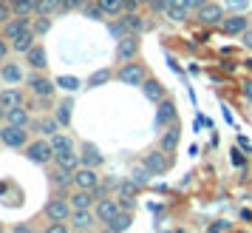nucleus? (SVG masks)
Returning a JSON list of instances; mask_svg holds the SVG:
<instances>
[{
    "label": "nucleus",
    "instance_id": "21",
    "mask_svg": "<svg viewBox=\"0 0 252 233\" xmlns=\"http://www.w3.org/2000/svg\"><path fill=\"white\" fill-rule=\"evenodd\" d=\"M71 185H74V171H71V168H60L57 165V168L51 171V188L60 191V194H65Z\"/></svg>",
    "mask_w": 252,
    "mask_h": 233
},
{
    "label": "nucleus",
    "instance_id": "50",
    "mask_svg": "<svg viewBox=\"0 0 252 233\" xmlns=\"http://www.w3.org/2000/svg\"><path fill=\"white\" fill-rule=\"evenodd\" d=\"M244 97H247V100L252 103V80H247V82H244Z\"/></svg>",
    "mask_w": 252,
    "mask_h": 233
},
{
    "label": "nucleus",
    "instance_id": "2",
    "mask_svg": "<svg viewBox=\"0 0 252 233\" xmlns=\"http://www.w3.org/2000/svg\"><path fill=\"white\" fill-rule=\"evenodd\" d=\"M71 213H74V205H71L68 194H60V191H54V196L48 199L46 208H43L46 222H68Z\"/></svg>",
    "mask_w": 252,
    "mask_h": 233
},
{
    "label": "nucleus",
    "instance_id": "51",
    "mask_svg": "<svg viewBox=\"0 0 252 233\" xmlns=\"http://www.w3.org/2000/svg\"><path fill=\"white\" fill-rule=\"evenodd\" d=\"M99 233H116V231H111V228H108V225H105V228H102V231H99Z\"/></svg>",
    "mask_w": 252,
    "mask_h": 233
},
{
    "label": "nucleus",
    "instance_id": "3",
    "mask_svg": "<svg viewBox=\"0 0 252 233\" xmlns=\"http://www.w3.org/2000/svg\"><path fill=\"white\" fill-rule=\"evenodd\" d=\"M23 156L34 165H51L54 162V145H51L48 137H37L23 148Z\"/></svg>",
    "mask_w": 252,
    "mask_h": 233
},
{
    "label": "nucleus",
    "instance_id": "14",
    "mask_svg": "<svg viewBox=\"0 0 252 233\" xmlns=\"http://www.w3.org/2000/svg\"><path fill=\"white\" fill-rule=\"evenodd\" d=\"M94 210H96V219L102 222V225H108V222H111V219L116 216V213L122 210V205H119V199L105 196V199H99V202L94 205Z\"/></svg>",
    "mask_w": 252,
    "mask_h": 233
},
{
    "label": "nucleus",
    "instance_id": "45",
    "mask_svg": "<svg viewBox=\"0 0 252 233\" xmlns=\"http://www.w3.org/2000/svg\"><path fill=\"white\" fill-rule=\"evenodd\" d=\"M12 233H37L32 225H26V222H20V225H14L12 228Z\"/></svg>",
    "mask_w": 252,
    "mask_h": 233
},
{
    "label": "nucleus",
    "instance_id": "23",
    "mask_svg": "<svg viewBox=\"0 0 252 233\" xmlns=\"http://www.w3.org/2000/svg\"><path fill=\"white\" fill-rule=\"evenodd\" d=\"M159 148L167 151V154H173L176 148H179V119L164 128V134H161V140H159Z\"/></svg>",
    "mask_w": 252,
    "mask_h": 233
},
{
    "label": "nucleus",
    "instance_id": "16",
    "mask_svg": "<svg viewBox=\"0 0 252 233\" xmlns=\"http://www.w3.org/2000/svg\"><path fill=\"white\" fill-rule=\"evenodd\" d=\"M23 60H26V66H29L32 71H46L48 54H46V48H43V43H34V46L23 54Z\"/></svg>",
    "mask_w": 252,
    "mask_h": 233
},
{
    "label": "nucleus",
    "instance_id": "29",
    "mask_svg": "<svg viewBox=\"0 0 252 233\" xmlns=\"http://www.w3.org/2000/svg\"><path fill=\"white\" fill-rule=\"evenodd\" d=\"M71 111H74V100H60L57 103V108H54V116H57L60 119V125H63V128H68L71 125Z\"/></svg>",
    "mask_w": 252,
    "mask_h": 233
},
{
    "label": "nucleus",
    "instance_id": "44",
    "mask_svg": "<svg viewBox=\"0 0 252 233\" xmlns=\"http://www.w3.org/2000/svg\"><path fill=\"white\" fill-rule=\"evenodd\" d=\"M148 174H150L148 168H145V171H133V182H136L139 188H142V185H148Z\"/></svg>",
    "mask_w": 252,
    "mask_h": 233
},
{
    "label": "nucleus",
    "instance_id": "19",
    "mask_svg": "<svg viewBox=\"0 0 252 233\" xmlns=\"http://www.w3.org/2000/svg\"><path fill=\"white\" fill-rule=\"evenodd\" d=\"M142 94L148 97L150 103H161L164 97H167V88H164V82L156 80V77H148V80L142 82Z\"/></svg>",
    "mask_w": 252,
    "mask_h": 233
},
{
    "label": "nucleus",
    "instance_id": "20",
    "mask_svg": "<svg viewBox=\"0 0 252 233\" xmlns=\"http://www.w3.org/2000/svg\"><path fill=\"white\" fill-rule=\"evenodd\" d=\"M80 162L88 165V168H102V165H105V156L99 154V148H96V145H91V142H82V148H80Z\"/></svg>",
    "mask_w": 252,
    "mask_h": 233
},
{
    "label": "nucleus",
    "instance_id": "25",
    "mask_svg": "<svg viewBox=\"0 0 252 233\" xmlns=\"http://www.w3.org/2000/svg\"><path fill=\"white\" fill-rule=\"evenodd\" d=\"M37 40H40V37H37L34 32H32V29H26L23 35H17V37L12 40V51H14V54H26V51L34 46Z\"/></svg>",
    "mask_w": 252,
    "mask_h": 233
},
{
    "label": "nucleus",
    "instance_id": "32",
    "mask_svg": "<svg viewBox=\"0 0 252 233\" xmlns=\"http://www.w3.org/2000/svg\"><path fill=\"white\" fill-rule=\"evenodd\" d=\"M111 77H116V71L111 69H99V71H94L91 77H88V88H99V85H105V82H111Z\"/></svg>",
    "mask_w": 252,
    "mask_h": 233
},
{
    "label": "nucleus",
    "instance_id": "41",
    "mask_svg": "<svg viewBox=\"0 0 252 233\" xmlns=\"http://www.w3.org/2000/svg\"><path fill=\"white\" fill-rule=\"evenodd\" d=\"M88 0H63V9H60V14H68V12H77V9H82Z\"/></svg>",
    "mask_w": 252,
    "mask_h": 233
},
{
    "label": "nucleus",
    "instance_id": "15",
    "mask_svg": "<svg viewBox=\"0 0 252 233\" xmlns=\"http://www.w3.org/2000/svg\"><path fill=\"white\" fill-rule=\"evenodd\" d=\"M195 14H198V20L204 26H221V20H224V6L221 3H204Z\"/></svg>",
    "mask_w": 252,
    "mask_h": 233
},
{
    "label": "nucleus",
    "instance_id": "37",
    "mask_svg": "<svg viewBox=\"0 0 252 233\" xmlns=\"http://www.w3.org/2000/svg\"><path fill=\"white\" fill-rule=\"evenodd\" d=\"M48 29H51V20H48V17H40V14H37V20L32 23V32H34L37 37H43V35L48 32Z\"/></svg>",
    "mask_w": 252,
    "mask_h": 233
},
{
    "label": "nucleus",
    "instance_id": "42",
    "mask_svg": "<svg viewBox=\"0 0 252 233\" xmlns=\"http://www.w3.org/2000/svg\"><path fill=\"white\" fill-rule=\"evenodd\" d=\"M14 17V12H12V6L9 3H0V26H6L9 20Z\"/></svg>",
    "mask_w": 252,
    "mask_h": 233
},
{
    "label": "nucleus",
    "instance_id": "53",
    "mask_svg": "<svg viewBox=\"0 0 252 233\" xmlns=\"http://www.w3.org/2000/svg\"><path fill=\"white\" fill-rule=\"evenodd\" d=\"M139 3H150V0H139Z\"/></svg>",
    "mask_w": 252,
    "mask_h": 233
},
{
    "label": "nucleus",
    "instance_id": "33",
    "mask_svg": "<svg viewBox=\"0 0 252 233\" xmlns=\"http://www.w3.org/2000/svg\"><path fill=\"white\" fill-rule=\"evenodd\" d=\"M63 9V0H37V12L40 17H51V14H57Z\"/></svg>",
    "mask_w": 252,
    "mask_h": 233
},
{
    "label": "nucleus",
    "instance_id": "43",
    "mask_svg": "<svg viewBox=\"0 0 252 233\" xmlns=\"http://www.w3.org/2000/svg\"><path fill=\"white\" fill-rule=\"evenodd\" d=\"M9 51H12V43H9L6 37L0 35V63H6V57H9Z\"/></svg>",
    "mask_w": 252,
    "mask_h": 233
},
{
    "label": "nucleus",
    "instance_id": "11",
    "mask_svg": "<svg viewBox=\"0 0 252 233\" xmlns=\"http://www.w3.org/2000/svg\"><path fill=\"white\" fill-rule=\"evenodd\" d=\"M32 134H37V137H54V134H60V119L57 116H40V119H32Z\"/></svg>",
    "mask_w": 252,
    "mask_h": 233
},
{
    "label": "nucleus",
    "instance_id": "48",
    "mask_svg": "<svg viewBox=\"0 0 252 233\" xmlns=\"http://www.w3.org/2000/svg\"><path fill=\"white\" fill-rule=\"evenodd\" d=\"M204 3H210V0H187V6H190V12H198Z\"/></svg>",
    "mask_w": 252,
    "mask_h": 233
},
{
    "label": "nucleus",
    "instance_id": "24",
    "mask_svg": "<svg viewBox=\"0 0 252 233\" xmlns=\"http://www.w3.org/2000/svg\"><path fill=\"white\" fill-rule=\"evenodd\" d=\"M139 194V185L133 182V179H127V182H119V205L122 208H133V199H136Z\"/></svg>",
    "mask_w": 252,
    "mask_h": 233
},
{
    "label": "nucleus",
    "instance_id": "12",
    "mask_svg": "<svg viewBox=\"0 0 252 233\" xmlns=\"http://www.w3.org/2000/svg\"><path fill=\"white\" fill-rule=\"evenodd\" d=\"M26 77H29V74L23 71L20 63H9V60H6V63L0 66V80L6 82V85H20V82H26Z\"/></svg>",
    "mask_w": 252,
    "mask_h": 233
},
{
    "label": "nucleus",
    "instance_id": "35",
    "mask_svg": "<svg viewBox=\"0 0 252 233\" xmlns=\"http://www.w3.org/2000/svg\"><path fill=\"white\" fill-rule=\"evenodd\" d=\"M108 35L114 37V40H122L125 35H130V29L125 26V20H122V17H116V20H111V23H108Z\"/></svg>",
    "mask_w": 252,
    "mask_h": 233
},
{
    "label": "nucleus",
    "instance_id": "39",
    "mask_svg": "<svg viewBox=\"0 0 252 233\" xmlns=\"http://www.w3.org/2000/svg\"><path fill=\"white\" fill-rule=\"evenodd\" d=\"M82 14H85V17H91V20L105 17V12L99 9V3H96V0H94V3H85V6H82Z\"/></svg>",
    "mask_w": 252,
    "mask_h": 233
},
{
    "label": "nucleus",
    "instance_id": "54",
    "mask_svg": "<svg viewBox=\"0 0 252 233\" xmlns=\"http://www.w3.org/2000/svg\"><path fill=\"white\" fill-rule=\"evenodd\" d=\"M0 134H3V125H0Z\"/></svg>",
    "mask_w": 252,
    "mask_h": 233
},
{
    "label": "nucleus",
    "instance_id": "47",
    "mask_svg": "<svg viewBox=\"0 0 252 233\" xmlns=\"http://www.w3.org/2000/svg\"><path fill=\"white\" fill-rule=\"evenodd\" d=\"M241 43H244L247 48H252V26L247 29V32H244V35H241Z\"/></svg>",
    "mask_w": 252,
    "mask_h": 233
},
{
    "label": "nucleus",
    "instance_id": "49",
    "mask_svg": "<svg viewBox=\"0 0 252 233\" xmlns=\"http://www.w3.org/2000/svg\"><path fill=\"white\" fill-rule=\"evenodd\" d=\"M136 9H139V0H125V12H136Z\"/></svg>",
    "mask_w": 252,
    "mask_h": 233
},
{
    "label": "nucleus",
    "instance_id": "22",
    "mask_svg": "<svg viewBox=\"0 0 252 233\" xmlns=\"http://www.w3.org/2000/svg\"><path fill=\"white\" fill-rule=\"evenodd\" d=\"M26 103V97L23 91L17 88V85H6V88H0V108H14V105H23Z\"/></svg>",
    "mask_w": 252,
    "mask_h": 233
},
{
    "label": "nucleus",
    "instance_id": "31",
    "mask_svg": "<svg viewBox=\"0 0 252 233\" xmlns=\"http://www.w3.org/2000/svg\"><path fill=\"white\" fill-rule=\"evenodd\" d=\"M14 14H23V17H32L37 12V0H9Z\"/></svg>",
    "mask_w": 252,
    "mask_h": 233
},
{
    "label": "nucleus",
    "instance_id": "18",
    "mask_svg": "<svg viewBox=\"0 0 252 233\" xmlns=\"http://www.w3.org/2000/svg\"><path fill=\"white\" fill-rule=\"evenodd\" d=\"M26 29H32V17H23V14H14L12 20H9V23L3 26V37H6V40L12 43L14 37H17V35H23Z\"/></svg>",
    "mask_w": 252,
    "mask_h": 233
},
{
    "label": "nucleus",
    "instance_id": "55",
    "mask_svg": "<svg viewBox=\"0 0 252 233\" xmlns=\"http://www.w3.org/2000/svg\"><path fill=\"white\" fill-rule=\"evenodd\" d=\"M0 82H3V80H0Z\"/></svg>",
    "mask_w": 252,
    "mask_h": 233
},
{
    "label": "nucleus",
    "instance_id": "13",
    "mask_svg": "<svg viewBox=\"0 0 252 233\" xmlns=\"http://www.w3.org/2000/svg\"><path fill=\"white\" fill-rule=\"evenodd\" d=\"M224 35H244L247 29H250V17L247 14H229V17H224L221 20V26H218Z\"/></svg>",
    "mask_w": 252,
    "mask_h": 233
},
{
    "label": "nucleus",
    "instance_id": "9",
    "mask_svg": "<svg viewBox=\"0 0 252 233\" xmlns=\"http://www.w3.org/2000/svg\"><path fill=\"white\" fill-rule=\"evenodd\" d=\"M142 165H145L153 176H161V174H167V171H170V154L161 151V148H159V151H150Z\"/></svg>",
    "mask_w": 252,
    "mask_h": 233
},
{
    "label": "nucleus",
    "instance_id": "4",
    "mask_svg": "<svg viewBox=\"0 0 252 233\" xmlns=\"http://www.w3.org/2000/svg\"><path fill=\"white\" fill-rule=\"evenodd\" d=\"M150 74L145 69V63H139V60H130V63H122L119 71H116V80L122 82V85H136L142 88V82L148 80Z\"/></svg>",
    "mask_w": 252,
    "mask_h": 233
},
{
    "label": "nucleus",
    "instance_id": "5",
    "mask_svg": "<svg viewBox=\"0 0 252 233\" xmlns=\"http://www.w3.org/2000/svg\"><path fill=\"white\" fill-rule=\"evenodd\" d=\"M29 134H32L29 128L9 125V122H6V125H3V134H0V142H3L6 148H12V151H23L26 145L32 142V140H29Z\"/></svg>",
    "mask_w": 252,
    "mask_h": 233
},
{
    "label": "nucleus",
    "instance_id": "36",
    "mask_svg": "<svg viewBox=\"0 0 252 233\" xmlns=\"http://www.w3.org/2000/svg\"><path fill=\"white\" fill-rule=\"evenodd\" d=\"M187 14H190V6H167V17L176 20V23L187 20Z\"/></svg>",
    "mask_w": 252,
    "mask_h": 233
},
{
    "label": "nucleus",
    "instance_id": "6",
    "mask_svg": "<svg viewBox=\"0 0 252 233\" xmlns=\"http://www.w3.org/2000/svg\"><path fill=\"white\" fill-rule=\"evenodd\" d=\"M139 48H142V37L139 35H125L122 40H116V51H114L116 63H130V60H136Z\"/></svg>",
    "mask_w": 252,
    "mask_h": 233
},
{
    "label": "nucleus",
    "instance_id": "1",
    "mask_svg": "<svg viewBox=\"0 0 252 233\" xmlns=\"http://www.w3.org/2000/svg\"><path fill=\"white\" fill-rule=\"evenodd\" d=\"M26 88L32 97H40V100H54V94H57V80L54 77H48L46 71H32L29 77H26Z\"/></svg>",
    "mask_w": 252,
    "mask_h": 233
},
{
    "label": "nucleus",
    "instance_id": "46",
    "mask_svg": "<svg viewBox=\"0 0 252 233\" xmlns=\"http://www.w3.org/2000/svg\"><path fill=\"white\" fill-rule=\"evenodd\" d=\"M224 3H227L229 9H238V12H241V9H247V3H250V0H224Z\"/></svg>",
    "mask_w": 252,
    "mask_h": 233
},
{
    "label": "nucleus",
    "instance_id": "52",
    "mask_svg": "<svg viewBox=\"0 0 252 233\" xmlns=\"http://www.w3.org/2000/svg\"><path fill=\"white\" fill-rule=\"evenodd\" d=\"M0 119H6V108H0Z\"/></svg>",
    "mask_w": 252,
    "mask_h": 233
},
{
    "label": "nucleus",
    "instance_id": "28",
    "mask_svg": "<svg viewBox=\"0 0 252 233\" xmlns=\"http://www.w3.org/2000/svg\"><path fill=\"white\" fill-rule=\"evenodd\" d=\"M122 20H125V26L130 29V35H142V32L148 29L145 14H139V12H125V14H122Z\"/></svg>",
    "mask_w": 252,
    "mask_h": 233
},
{
    "label": "nucleus",
    "instance_id": "8",
    "mask_svg": "<svg viewBox=\"0 0 252 233\" xmlns=\"http://www.w3.org/2000/svg\"><path fill=\"white\" fill-rule=\"evenodd\" d=\"M176 119H179V108H176V103H173L170 97H164L161 103H156V128L164 131Z\"/></svg>",
    "mask_w": 252,
    "mask_h": 233
},
{
    "label": "nucleus",
    "instance_id": "7",
    "mask_svg": "<svg viewBox=\"0 0 252 233\" xmlns=\"http://www.w3.org/2000/svg\"><path fill=\"white\" fill-rule=\"evenodd\" d=\"M96 210L94 208H74V213H71L68 225L74 228V233H88L96 228Z\"/></svg>",
    "mask_w": 252,
    "mask_h": 233
},
{
    "label": "nucleus",
    "instance_id": "10",
    "mask_svg": "<svg viewBox=\"0 0 252 233\" xmlns=\"http://www.w3.org/2000/svg\"><path fill=\"white\" fill-rule=\"evenodd\" d=\"M99 168H88V165H80L74 171V188H85V191H94L99 185Z\"/></svg>",
    "mask_w": 252,
    "mask_h": 233
},
{
    "label": "nucleus",
    "instance_id": "17",
    "mask_svg": "<svg viewBox=\"0 0 252 233\" xmlns=\"http://www.w3.org/2000/svg\"><path fill=\"white\" fill-rule=\"evenodd\" d=\"M6 122H9V125H20V128H29V125H32V108L26 103L9 108V111H6Z\"/></svg>",
    "mask_w": 252,
    "mask_h": 233
},
{
    "label": "nucleus",
    "instance_id": "26",
    "mask_svg": "<svg viewBox=\"0 0 252 233\" xmlns=\"http://www.w3.org/2000/svg\"><path fill=\"white\" fill-rule=\"evenodd\" d=\"M68 199H71L74 208H94L96 205L94 191H85V188H74V194H68Z\"/></svg>",
    "mask_w": 252,
    "mask_h": 233
},
{
    "label": "nucleus",
    "instance_id": "30",
    "mask_svg": "<svg viewBox=\"0 0 252 233\" xmlns=\"http://www.w3.org/2000/svg\"><path fill=\"white\" fill-rule=\"evenodd\" d=\"M51 145H54V156L57 154H71L74 151V140H71L68 134H54V137H48Z\"/></svg>",
    "mask_w": 252,
    "mask_h": 233
},
{
    "label": "nucleus",
    "instance_id": "38",
    "mask_svg": "<svg viewBox=\"0 0 252 233\" xmlns=\"http://www.w3.org/2000/svg\"><path fill=\"white\" fill-rule=\"evenodd\" d=\"M74 228H71L68 222H48L46 228H43V233H71Z\"/></svg>",
    "mask_w": 252,
    "mask_h": 233
},
{
    "label": "nucleus",
    "instance_id": "34",
    "mask_svg": "<svg viewBox=\"0 0 252 233\" xmlns=\"http://www.w3.org/2000/svg\"><path fill=\"white\" fill-rule=\"evenodd\" d=\"M96 3L105 12V17H116V14L125 12V0H96Z\"/></svg>",
    "mask_w": 252,
    "mask_h": 233
},
{
    "label": "nucleus",
    "instance_id": "27",
    "mask_svg": "<svg viewBox=\"0 0 252 233\" xmlns=\"http://www.w3.org/2000/svg\"><path fill=\"white\" fill-rule=\"evenodd\" d=\"M130 222H133V210L122 208V210L114 216V219L108 222V228H111V231H116V233H125L127 228H130Z\"/></svg>",
    "mask_w": 252,
    "mask_h": 233
},
{
    "label": "nucleus",
    "instance_id": "40",
    "mask_svg": "<svg viewBox=\"0 0 252 233\" xmlns=\"http://www.w3.org/2000/svg\"><path fill=\"white\" fill-rule=\"evenodd\" d=\"M57 85L65 88V91H77V88H80V80H77V77H57Z\"/></svg>",
    "mask_w": 252,
    "mask_h": 233
}]
</instances>
